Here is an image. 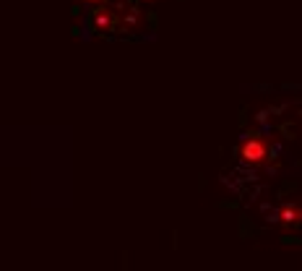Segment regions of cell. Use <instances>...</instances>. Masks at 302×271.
Instances as JSON below:
<instances>
[{"mask_svg":"<svg viewBox=\"0 0 302 271\" xmlns=\"http://www.w3.org/2000/svg\"><path fill=\"white\" fill-rule=\"evenodd\" d=\"M89 3H94V0H89Z\"/></svg>","mask_w":302,"mask_h":271,"instance_id":"obj_3","label":"cell"},{"mask_svg":"<svg viewBox=\"0 0 302 271\" xmlns=\"http://www.w3.org/2000/svg\"><path fill=\"white\" fill-rule=\"evenodd\" d=\"M279 222L284 224V227L302 222V209H297V206H284V209L279 211Z\"/></svg>","mask_w":302,"mask_h":271,"instance_id":"obj_2","label":"cell"},{"mask_svg":"<svg viewBox=\"0 0 302 271\" xmlns=\"http://www.w3.org/2000/svg\"><path fill=\"white\" fill-rule=\"evenodd\" d=\"M240 154H242L245 162L258 165V162H263V159L268 157V146H266V141H263V138H248V141L242 143Z\"/></svg>","mask_w":302,"mask_h":271,"instance_id":"obj_1","label":"cell"}]
</instances>
